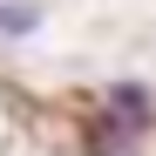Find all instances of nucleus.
<instances>
[{"mask_svg":"<svg viewBox=\"0 0 156 156\" xmlns=\"http://www.w3.org/2000/svg\"><path fill=\"white\" fill-rule=\"evenodd\" d=\"M34 27H41V7H27V0H0V34L20 41V34H34Z\"/></svg>","mask_w":156,"mask_h":156,"instance_id":"f257e3e1","label":"nucleus"}]
</instances>
